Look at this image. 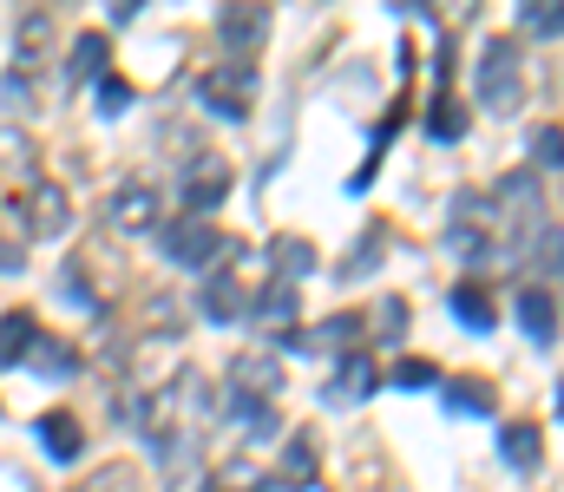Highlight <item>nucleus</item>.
<instances>
[{
    "instance_id": "obj_1",
    "label": "nucleus",
    "mask_w": 564,
    "mask_h": 492,
    "mask_svg": "<svg viewBox=\"0 0 564 492\" xmlns=\"http://www.w3.org/2000/svg\"><path fill=\"white\" fill-rule=\"evenodd\" d=\"M257 92H263L257 59H224V66H210V73L197 79V106H204L210 119H224V125H243V119L257 112Z\"/></svg>"
},
{
    "instance_id": "obj_2",
    "label": "nucleus",
    "mask_w": 564,
    "mask_h": 492,
    "mask_svg": "<svg viewBox=\"0 0 564 492\" xmlns=\"http://www.w3.org/2000/svg\"><path fill=\"white\" fill-rule=\"evenodd\" d=\"M237 243H224V230L210 223V217H171V230H164V256H171V270H210L217 256H230Z\"/></svg>"
},
{
    "instance_id": "obj_3",
    "label": "nucleus",
    "mask_w": 564,
    "mask_h": 492,
    "mask_svg": "<svg viewBox=\"0 0 564 492\" xmlns=\"http://www.w3.org/2000/svg\"><path fill=\"white\" fill-rule=\"evenodd\" d=\"M519 92H525L519 46L512 40H486V53H479V99H486V112H512Z\"/></svg>"
},
{
    "instance_id": "obj_4",
    "label": "nucleus",
    "mask_w": 564,
    "mask_h": 492,
    "mask_svg": "<svg viewBox=\"0 0 564 492\" xmlns=\"http://www.w3.org/2000/svg\"><path fill=\"white\" fill-rule=\"evenodd\" d=\"M13 217H20V230H26V237H59V230H66V217H73V197H66V184L40 177V184H26V190H20Z\"/></svg>"
},
{
    "instance_id": "obj_5",
    "label": "nucleus",
    "mask_w": 564,
    "mask_h": 492,
    "mask_svg": "<svg viewBox=\"0 0 564 492\" xmlns=\"http://www.w3.org/2000/svg\"><path fill=\"white\" fill-rule=\"evenodd\" d=\"M263 33H270V7H257V0L217 13V46H224L230 59H250V53L263 46Z\"/></svg>"
},
{
    "instance_id": "obj_6",
    "label": "nucleus",
    "mask_w": 564,
    "mask_h": 492,
    "mask_svg": "<svg viewBox=\"0 0 564 492\" xmlns=\"http://www.w3.org/2000/svg\"><path fill=\"white\" fill-rule=\"evenodd\" d=\"M230 197V171L217 158H191V171L177 177V204L191 210V217H204V210H217Z\"/></svg>"
},
{
    "instance_id": "obj_7",
    "label": "nucleus",
    "mask_w": 564,
    "mask_h": 492,
    "mask_svg": "<svg viewBox=\"0 0 564 492\" xmlns=\"http://www.w3.org/2000/svg\"><path fill=\"white\" fill-rule=\"evenodd\" d=\"M375 381H381L375 354H368V348H348V354L335 361V381L322 387V401H328V407H355L361 394H375Z\"/></svg>"
},
{
    "instance_id": "obj_8",
    "label": "nucleus",
    "mask_w": 564,
    "mask_h": 492,
    "mask_svg": "<svg viewBox=\"0 0 564 492\" xmlns=\"http://www.w3.org/2000/svg\"><path fill=\"white\" fill-rule=\"evenodd\" d=\"M158 210H164V197H158V184H144V177H132V184H119V190H112V204H106L112 230H132V237L158 223Z\"/></svg>"
},
{
    "instance_id": "obj_9",
    "label": "nucleus",
    "mask_w": 564,
    "mask_h": 492,
    "mask_svg": "<svg viewBox=\"0 0 564 492\" xmlns=\"http://www.w3.org/2000/svg\"><path fill=\"white\" fill-rule=\"evenodd\" d=\"M33 434H40V447H46L59 467H73V460L86 453V427H79L73 414H59V407H53V414H40V420H33Z\"/></svg>"
},
{
    "instance_id": "obj_10",
    "label": "nucleus",
    "mask_w": 564,
    "mask_h": 492,
    "mask_svg": "<svg viewBox=\"0 0 564 492\" xmlns=\"http://www.w3.org/2000/svg\"><path fill=\"white\" fill-rule=\"evenodd\" d=\"M243 316H250V322H263L270 335H289V322H295V283H276V276H270V283L250 296V309H243Z\"/></svg>"
},
{
    "instance_id": "obj_11",
    "label": "nucleus",
    "mask_w": 564,
    "mask_h": 492,
    "mask_svg": "<svg viewBox=\"0 0 564 492\" xmlns=\"http://www.w3.org/2000/svg\"><path fill=\"white\" fill-rule=\"evenodd\" d=\"M440 401H446V414H492L499 407V387L479 381V374H446L440 381Z\"/></svg>"
},
{
    "instance_id": "obj_12",
    "label": "nucleus",
    "mask_w": 564,
    "mask_h": 492,
    "mask_svg": "<svg viewBox=\"0 0 564 492\" xmlns=\"http://www.w3.org/2000/svg\"><path fill=\"white\" fill-rule=\"evenodd\" d=\"M197 309H204V322H243V309H250V296H243V283L224 270V276H210L204 283V296H197Z\"/></svg>"
},
{
    "instance_id": "obj_13",
    "label": "nucleus",
    "mask_w": 564,
    "mask_h": 492,
    "mask_svg": "<svg viewBox=\"0 0 564 492\" xmlns=\"http://www.w3.org/2000/svg\"><path fill=\"white\" fill-rule=\"evenodd\" d=\"M20 368H26V374H40V381H73L79 354H73L66 341H53V335H33V348L20 354Z\"/></svg>"
},
{
    "instance_id": "obj_14",
    "label": "nucleus",
    "mask_w": 564,
    "mask_h": 492,
    "mask_svg": "<svg viewBox=\"0 0 564 492\" xmlns=\"http://www.w3.org/2000/svg\"><path fill=\"white\" fill-rule=\"evenodd\" d=\"M499 453H506V467L539 473V460H545V434H539L532 420H506V427H499Z\"/></svg>"
},
{
    "instance_id": "obj_15",
    "label": "nucleus",
    "mask_w": 564,
    "mask_h": 492,
    "mask_svg": "<svg viewBox=\"0 0 564 492\" xmlns=\"http://www.w3.org/2000/svg\"><path fill=\"white\" fill-rule=\"evenodd\" d=\"M230 394H257V401H270L282 387L276 374V354H237V368H230V381H224Z\"/></svg>"
},
{
    "instance_id": "obj_16",
    "label": "nucleus",
    "mask_w": 564,
    "mask_h": 492,
    "mask_svg": "<svg viewBox=\"0 0 564 492\" xmlns=\"http://www.w3.org/2000/svg\"><path fill=\"white\" fill-rule=\"evenodd\" d=\"M519 322L539 348H552L558 341V296L552 289H519Z\"/></svg>"
},
{
    "instance_id": "obj_17",
    "label": "nucleus",
    "mask_w": 564,
    "mask_h": 492,
    "mask_svg": "<svg viewBox=\"0 0 564 492\" xmlns=\"http://www.w3.org/2000/svg\"><path fill=\"white\" fill-rule=\"evenodd\" d=\"M381 256H388V223H368V230H361V243H355V250L335 263V276H341V283H361V276H368Z\"/></svg>"
},
{
    "instance_id": "obj_18",
    "label": "nucleus",
    "mask_w": 564,
    "mask_h": 492,
    "mask_svg": "<svg viewBox=\"0 0 564 492\" xmlns=\"http://www.w3.org/2000/svg\"><path fill=\"white\" fill-rule=\"evenodd\" d=\"M46 40H53V13H46V7H33V13L20 20V33H13V59H20V66H40Z\"/></svg>"
},
{
    "instance_id": "obj_19",
    "label": "nucleus",
    "mask_w": 564,
    "mask_h": 492,
    "mask_svg": "<svg viewBox=\"0 0 564 492\" xmlns=\"http://www.w3.org/2000/svg\"><path fill=\"white\" fill-rule=\"evenodd\" d=\"M106 73V33H79L73 40V59H66V86H86Z\"/></svg>"
},
{
    "instance_id": "obj_20",
    "label": "nucleus",
    "mask_w": 564,
    "mask_h": 492,
    "mask_svg": "<svg viewBox=\"0 0 564 492\" xmlns=\"http://www.w3.org/2000/svg\"><path fill=\"white\" fill-rule=\"evenodd\" d=\"M453 316H459V328L486 335V328H492V296H486V283H459V289H453Z\"/></svg>"
},
{
    "instance_id": "obj_21",
    "label": "nucleus",
    "mask_w": 564,
    "mask_h": 492,
    "mask_svg": "<svg viewBox=\"0 0 564 492\" xmlns=\"http://www.w3.org/2000/svg\"><path fill=\"white\" fill-rule=\"evenodd\" d=\"M426 139H433V145H459V139H466V106L440 92L433 112H426Z\"/></svg>"
},
{
    "instance_id": "obj_22",
    "label": "nucleus",
    "mask_w": 564,
    "mask_h": 492,
    "mask_svg": "<svg viewBox=\"0 0 564 492\" xmlns=\"http://www.w3.org/2000/svg\"><path fill=\"white\" fill-rule=\"evenodd\" d=\"M276 480H282V486H315V440H308V434H289Z\"/></svg>"
},
{
    "instance_id": "obj_23",
    "label": "nucleus",
    "mask_w": 564,
    "mask_h": 492,
    "mask_svg": "<svg viewBox=\"0 0 564 492\" xmlns=\"http://www.w3.org/2000/svg\"><path fill=\"white\" fill-rule=\"evenodd\" d=\"M270 263L282 270V283H295V276L315 270V243H308V237H276V243H270Z\"/></svg>"
},
{
    "instance_id": "obj_24",
    "label": "nucleus",
    "mask_w": 564,
    "mask_h": 492,
    "mask_svg": "<svg viewBox=\"0 0 564 492\" xmlns=\"http://www.w3.org/2000/svg\"><path fill=\"white\" fill-rule=\"evenodd\" d=\"M33 316H0V368H20V354L33 348Z\"/></svg>"
},
{
    "instance_id": "obj_25",
    "label": "nucleus",
    "mask_w": 564,
    "mask_h": 492,
    "mask_svg": "<svg viewBox=\"0 0 564 492\" xmlns=\"http://www.w3.org/2000/svg\"><path fill=\"white\" fill-rule=\"evenodd\" d=\"M361 328H375V335H381V341L394 348V341L408 335V303H401V296H381V309H375V316H368Z\"/></svg>"
},
{
    "instance_id": "obj_26",
    "label": "nucleus",
    "mask_w": 564,
    "mask_h": 492,
    "mask_svg": "<svg viewBox=\"0 0 564 492\" xmlns=\"http://www.w3.org/2000/svg\"><path fill=\"white\" fill-rule=\"evenodd\" d=\"M519 26L539 33V40H558V7H552V0H525V7H519Z\"/></svg>"
},
{
    "instance_id": "obj_27",
    "label": "nucleus",
    "mask_w": 564,
    "mask_h": 492,
    "mask_svg": "<svg viewBox=\"0 0 564 492\" xmlns=\"http://www.w3.org/2000/svg\"><path fill=\"white\" fill-rule=\"evenodd\" d=\"M315 348H355L361 341V316H328L322 322V335H308Z\"/></svg>"
},
{
    "instance_id": "obj_28",
    "label": "nucleus",
    "mask_w": 564,
    "mask_h": 492,
    "mask_svg": "<svg viewBox=\"0 0 564 492\" xmlns=\"http://www.w3.org/2000/svg\"><path fill=\"white\" fill-rule=\"evenodd\" d=\"M132 106V79H119V73H99V112L106 119H119Z\"/></svg>"
},
{
    "instance_id": "obj_29",
    "label": "nucleus",
    "mask_w": 564,
    "mask_h": 492,
    "mask_svg": "<svg viewBox=\"0 0 564 492\" xmlns=\"http://www.w3.org/2000/svg\"><path fill=\"white\" fill-rule=\"evenodd\" d=\"M558 152H564V132L545 119V125H539V139H532V158H539V171H558Z\"/></svg>"
},
{
    "instance_id": "obj_30",
    "label": "nucleus",
    "mask_w": 564,
    "mask_h": 492,
    "mask_svg": "<svg viewBox=\"0 0 564 492\" xmlns=\"http://www.w3.org/2000/svg\"><path fill=\"white\" fill-rule=\"evenodd\" d=\"M276 480H263V473H250V467H230V473H217V486L210 492H270Z\"/></svg>"
},
{
    "instance_id": "obj_31",
    "label": "nucleus",
    "mask_w": 564,
    "mask_h": 492,
    "mask_svg": "<svg viewBox=\"0 0 564 492\" xmlns=\"http://www.w3.org/2000/svg\"><path fill=\"white\" fill-rule=\"evenodd\" d=\"M433 381H440L433 361H401V368H394V387H433Z\"/></svg>"
},
{
    "instance_id": "obj_32",
    "label": "nucleus",
    "mask_w": 564,
    "mask_h": 492,
    "mask_svg": "<svg viewBox=\"0 0 564 492\" xmlns=\"http://www.w3.org/2000/svg\"><path fill=\"white\" fill-rule=\"evenodd\" d=\"M20 263H26V256H20V243H13V237H0V276H20Z\"/></svg>"
}]
</instances>
